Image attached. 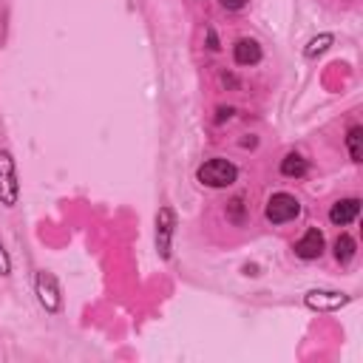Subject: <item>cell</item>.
<instances>
[{
    "instance_id": "7c38bea8",
    "label": "cell",
    "mask_w": 363,
    "mask_h": 363,
    "mask_svg": "<svg viewBox=\"0 0 363 363\" xmlns=\"http://www.w3.org/2000/svg\"><path fill=\"white\" fill-rule=\"evenodd\" d=\"M360 139H363V128H352L349 136H346V145H349V154H352V162H360L363 159V151H360Z\"/></svg>"
},
{
    "instance_id": "9a60e30c",
    "label": "cell",
    "mask_w": 363,
    "mask_h": 363,
    "mask_svg": "<svg viewBox=\"0 0 363 363\" xmlns=\"http://www.w3.org/2000/svg\"><path fill=\"white\" fill-rule=\"evenodd\" d=\"M222 6H225V9H230V12H239V9H244V6H247V0H222Z\"/></svg>"
},
{
    "instance_id": "52a82bcc",
    "label": "cell",
    "mask_w": 363,
    "mask_h": 363,
    "mask_svg": "<svg viewBox=\"0 0 363 363\" xmlns=\"http://www.w3.org/2000/svg\"><path fill=\"white\" fill-rule=\"evenodd\" d=\"M296 253L301 256V258H318L321 253H324V233L321 230H307L304 233V239L296 244Z\"/></svg>"
},
{
    "instance_id": "30bf717a",
    "label": "cell",
    "mask_w": 363,
    "mask_h": 363,
    "mask_svg": "<svg viewBox=\"0 0 363 363\" xmlns=\"http://www.w3.org/2000/svg\"><path fill=\"white\" fill-rule=\"evenodd\" d=\"M281 173H284V176H304V173H307V159L298 157V154H289V157L281 162Z\"/></svg>"
},
{
    "instance_id": "4fadbf2b",
    "label": "cell",
    "mask_w": 363,
    "mask_h": 363,
    "mask_svg": "<svg viewBox=\"0 0 363 363\" xmlns=\"http://www.w3.org/2000/svg\"><path fill=\"white\" fill-rule=\"evenodd\" d=\"M329 43H332V34H321V37H315V40L307 46V57H315V54L326 51V48H329Z\"/></svg>"
},
{
    "instance_id": "5b68a950",
    "label": "cell",
    "mask_w": 363,
    "mask_h": 363,
    "mask_svg": "<svg viewBox=\"0 0 363 363\" xmlns=\"http://www.w3.org/2000/svg\"><path fill=\"white\" fill-rule=\"evenodd\" d=\"M173 227H176V216L171 207H162L157 213V250L162 258H171V239H173Z\"/></svg>"
},
{
    "instance_id": "8992f818",
    "label": "cell",
    "mask_w": 363,
    "mask_h": 363,
    "mask_svg": "<svg viewBox=\"0 0 363 363\" xmlns=\"http://www.w3.org/2000/svg\"><path fill=\"white\" fill-rule=\"evenodd\" d=\"M357 213H360V202H357V199H343V202H338V204L329 210V222L338 225V227H346L349 222L357 219Z\"/></svg>"
},
{
    "instance_id": "7a4b0ae2",
    "label": "cell",
    "mask_w": 363,
    "mask_h": 363,
    "mask_svg": "<svg viewBox=\"0 0 363 363\" xmlns=\"http://www.w3.org/2000/svg\"><path fill=\"white\" fill-rule=\"evenodd\" d=\"M199 182H204L207 187H230L236 182V165H230L227 159H210L199 168Z\"/></svg>"
},
{
    "instance_id": "277c9868",
    "label": "cell",
    "mask_w": 363,
    "mask_h": 363,
    "mask_svg": "<svg viewBox=\"0 0 363 363\" xmlns=\"http://www.w3.org/2000/svg\"><path fill=\"white\" fill-rule=\"evenodd\" d=\"M34 286H37V298H40V304L48 310V312H60V307H62V298H60V286H57V278L51 275V272H37V281H34Z\"/></svg>"
},
{
    "instance_id": "5bb4252c",
    "label": "cell",
    "mask_w": 363,
    "mask_h": 363,
    "mask_svg": "<svg viewBox=\"0 0 363 363\" xmlns=\"http://www.w3.org/2000/svg\"><path fill=\"white\" fill-rule=\"evenodd\" d=\"M12 272V261H9V253L4 250V242H0V275H9Z\"/></svg>"
},
{
    "instance_id": "6da1fadb",
    "label": "cell",
    "mask_w": 363,
    "mask_h": 363,
    "mask_svg": "<svg viewBox=\"0 0 363 363\" xmlns=\"http://www.w3.org/2000/svg\"><path fill=\"white\" fill-rule=\"evenodd\" d=\"M18 199H20V182H18L15 157L9 151H0V204L15 207Z\"/></svg>"
},
{
    "instance_id": "2e32d148",
    "label": "cell",
    "mask_w": 363,
    "mask_h": 363,
    "mask_svg": "<svg viewBox=\"0 0 363 363\" xmlns=\"http://www.w3.org/2000/svg\"><path fill=\"white\" fill-rule=\"evenodd\" d=\"M207 46H210L213 51H219V40H216V32H213V29H207Z\"/></svg>"
},
{
    "instance_id": "ba28073f",
    "label": "cell",
    "mask_w": 363,
    "mask_h": 363,
    "mask_svg": "<svg viewBox=\"0 0 363 363\" xmlns=\"http://www.w3.org/2000/svg\"><path fill=\"white\" fill-rule=\"evenodd\" d=\"M343 304H349V296L343 293H310L307 296V307L312 310H341Z\"/></svg>"
},
{
    "instance_id": "9c48e42d",
    "label": "cell",
    "mask_w": 363,
    "mask_h": 363,
    "mask_svg": "<svg viewBox=\"0 0 363 363\" xmlns=\"http://www.w3.org/2000/svg\"><path fill=\"white\" fill-rule=\"evenodd\" d=\"M233 57L239 65H256L261 60V46L256 40H239L233 46Z\"/></svg>"
},
{
    "instance_id": "8fae6325",
    "label": "cell",
    "mask_w": 363,
    "mask_h": 363,
    "mask_svg": "<svg viewBox=\"0 0 363 363\" xmlns=\"http://www.w3.org/2000/svg\"><path fill=\"white\" fill-rule=\"evenodd\" d=\"M352 256H355V239L346 236V233L338 236V239H335V258H338L341 264H349Z\"/></svg>"
},
{
    "instance_id": "3957f363",
    "label": "cell",
    "mask_w": 363,
    "mask_h": 363,
    "mask_svg": "<svg viewBox=\"0 0 363 363\" xmlns=\"http://www.w3.org/2000/svg\"><path fill=\"white\" fill-rule=\"evenodd\" d=\"M298 213H301V202L296 196H289V193H275L267 202V219L272 225H284L289 219H296Z\"/></svg>"
}]
</instances>
